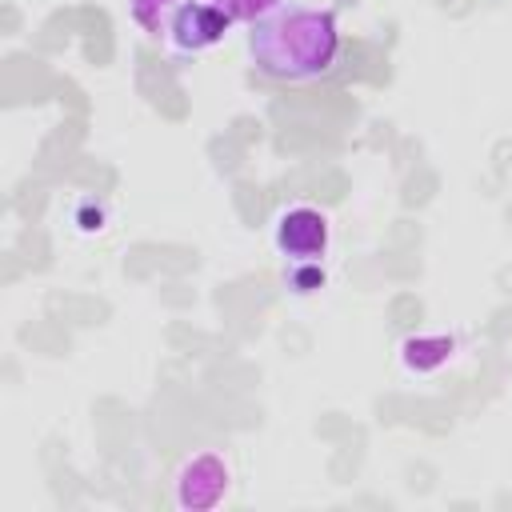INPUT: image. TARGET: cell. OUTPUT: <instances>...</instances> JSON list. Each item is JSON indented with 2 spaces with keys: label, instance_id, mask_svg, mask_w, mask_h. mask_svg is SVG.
<instances>
[{
  "label": "cell",
  "instance_id": "8992f818",
  "mask_svg": "<svg viewBox=\"0 0 512 512\" xmlns=\"http://www.w3.org/2000/svg\"><path fill=\"white\" fill-rule=\"evenodd\" d=\"M184 0H128L132 8V20L144 28V32H168L172 16L180 12Z\"/></svg>",
  "mask_w": 512,
  "mask_h": 512
},
{
  "label": "cell",
  "instance_id": "52a82bcc",
  "mask_svg": "<svg viewBox=\"0 0 512 512\" xmlns=\"http://www.w3.org/2000/svg\"><path fill=\"white\" fill-rule=\"evenodd\" d=\"M212 4L224 8L232 20H248V24H256L260 16H268V12L280 8V0H212Z\"/></svg>",
  "mask_w": 512,
  "mask_h": 512
},
{
  "label": "cell",
  "instance_id": "6da1fadb",
  "mask_svg": "<svg viewBox=\"0 0 512 512\" xmlns=\"http://www.w3.org/2000/svg\"><path fill=\"white\" fill-rule=\"evenodd\" d=\"M248 52L256 68L272 80H316L332 68L340 52L336 20L320 8H300V4H280L276 12L260 16L248 32Z\"/></svg>",
  "mask_w": 512,
  "mask_h": 512
},
{
  "label": "cell",
  "instance_id": "277c9868",
  "mask_svg": "<svg viewBox=\"0 0 512 512\" xmlns=\"http://www.w3.org/2000/svg\"><path fill=\"white\" fill-rule=\"evenodd\" d=\"M228 12L216 8L212 0L208 4H180V12L172 16L168 24V40L180 48V52H200V48H212L224 28H228Z\"/></svg>",
  "mask_w": 512,
  "mask_h": 512
},
{
  "label": "cell",
  "instance_id": "5b68a950",
  "mask_svg": "<svg viewBox=\"0 0 512 512\" xmlns=\"http://www.w3.org/2000/svg\"><path fill=\"white\" fill-rule=\"evenodd\" d=\"M448 356H452V340H444V336H416V340H404V364H408L412 372H432V368H440Z\"/></svg>",
  "mask_w": 512,
  "mask_h": 512
},
{
  "label": "cell",
  "instance_id": "3957f363",
  "mask_svg": "<svg viewBox=\"0 0 512 512\" xmlns=\"http://www.w3.org/2000/svg\"><path fill=\"white\" fill-rule=\"evenodd\" d=\"M276 248L292 264H316L328 252V216L320 208H308V204H296V208L280 212Z\"/></svg>",
  "mask_w": 512,
  "mask_h": 512
},
{
  "label": "cell",
  "instance_id": "7a4b0ae2",
  "mask_svg": "<svg viewBox=\"0 0 512 512\" xmlns=\"http://www.w3.org/2000/svg\"><path fill=\"white\" fill-rule=\"evenodd\" d=\"M232 488V468L220 452H192L180 468H176V480H172V500L176 508H188V512H204V508H216Z\"/></svg>",
  "mask_w": 512,
  "mask_h": 512
}]
</instances>
